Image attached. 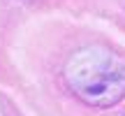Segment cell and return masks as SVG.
<instances>
[{
    "label": "cell",
    "instance_id": "1",
    "mask_svg": "<svg viewBox=\"0 0 125 116\" xmlns=\"http://www.w3.org/2000/svg\"><path fill=\"white\" fill-rule=\"evenodd\" d=\"M65 84L83 104L114 107L125 98V58L104 44L76 49L62 67Z\"/></svg>",
    "mask_w": 125,
    "mask_h": 116
},
{
    "label": "cell",
    "instance_id": "2",
    "mask_svg": "<svg viewBox=\"0 0 125 116\" xmlns=\"http://www.w3.org/2000/svg\"><path fill=\"white\" fill-rule=\"evenodd\" d=\"M123 116H125V114H123Z\"/></svg>",
    "mask_w": 125,
    "mask_h": 116
}]
</instances>
